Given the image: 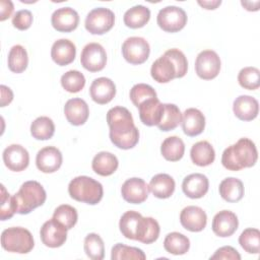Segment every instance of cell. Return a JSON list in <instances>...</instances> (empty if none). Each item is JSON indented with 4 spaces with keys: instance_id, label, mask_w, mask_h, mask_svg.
<instances>
[{
    "instance_id": "obj_19",
    "label": "cell",
    "mask_w": 260,
    "mask_h": 260,
    "mask_svg": "<svg viewBox=\"0 0 260 260\" xmlns=\"http://www.w3.org/2000/svg\"><path fill=\"white\" fill-rule=\"evenodd\" d=\"M64 114L70 124L80 126L86 122L89 115V109L85 101L79 98H74L66 102L64 106Z\"/></svg>"
},
{
    "instance_id": "obj_42",
    "label": "cell",
    "mask_w": 260,
    "mask_h": 260,
    "mask_svg": "<svg viewBox=\"0 0 260 260\" xmlns=\"http://www.w3.org/2000/svg\"><path fill=\"white\" fill-rule=\"evenodd\" d=\"M53 218L62 223L67 230H70L76 224L78 214L73 206L68 204H62L55 209L53 213Z\"/></svg>"
},
{
    "instance_id": "obj_31",
    "label": "cell",
    "mask_w": 260,
    "mask_h": 260,
    "mask_svg": "<svg viewBox=\"0 0 260 260\" xmlns=\"http://www.w3.org/2000/svg\"><path fill=\"white\" fill-rule=\"evenodd\" d=\"M162 156L169 161L180 160L185 152V144L178 136H170L166 138L160 146Z\"/></svg>"
},
{
    "instance_id": "obj_39",
    "label": "cell",
    "mask_w": 260,
    "mask_h": 260,
    "mask_svg": "<svg viewBox=\"0 0 260 260\" xmlns=\"http://www.w3.org/2000/svg\"><path fill=\"white\" fill-rule=\"evenodd\" d=\"M84 252L92 260L104 259L105 245L103 239L98 234H88L84 239Z\"/></svg>"
},
{
    "instance_id": "obj_50",
    "label": "cell",
    "mask_w": 260,
    "mask_h": 260,
    "mask_svg": "<svg viewBox=\"0 0 260 260\" xmlns=\"http://www.w3.org/2000/svg\"><path fill=\"white\" fill-rule=\"evenodd\" d=\"M0 89H1V107H5L12 102L13 92L9 87L3 84L0 86Z\"/></svg>"
},
{
    "instance_id": "obj_41",
    "label": "cell",
    "mask_w": 260,
    "mask_h": 260,
    "mask_svg": "<svg viewBox=\"0 0 260 260\" xmlns=\"http://www.w3.org/2000/svg\"><path fill=\"white\" fill-rule=\"evenodd\" d=\"M61 85L68 92H78L85 85V77L78 70H69L61 76Z\"/></svg>"
},
{
    "instance_id": "obj_22",
    "label": "cell",
    "mask_w": 260,
    "mask_h": 260,
    "mask_svg": "<svg viewBox=\"0 0 260 260\" xmlns=\"http://www.w3.org/2000/svg\"><path fill=\"white\" fill-rule=\"evenodd\" d=\"M183 132L190 137L201 134L205 128V117L201 111L195 108L187 109L182 115Z\"/></svg>"
},
{
    "instance_id": "obj_24",
    "label": "cell",
    "mask_w": 260,
    "mask_h": 260,
    "mask_svg": "<svg viewBox=\"0 0 260 260\" xmlns=\"http://www.w3.org/2000/svg\"><path fill=\"white\" fill-rule=\"evenodd\" d=\"M75 55L76 47L67 39L57 40L51 49L52 60L59 66H65L72 63L75 59Z\"/></svg>"
},
{
    "instance_id": "obj_14",
    "label": "cell",
    "mask_w": 260,
    "mask_h": 260,
    "mask_svg": "<svg viewBox=\"0 0 260 260\" xmlns=\"http://www.w3.org/2000/svg\"><path fill=\"white\" fill-rule=\"evenodd\" d=\"M62 153L55 146H46L38 151L36 156L37 168L46 174L58 171L62 165Z\"/></svg>"
},
{
    "instance_id": "obj_34",
    "label": "cell",
    "mask_w": 260,
    "mask_h": 260,
    "mask_svg": "<svg viewBox=\"0 0 260 260\" xmlns=\"http://www.w3.org/2000/svg\"><path fill=\"white\" fill-rule=\"evenodd\" d=\"M182 121V113L174 104H164V114L160 122L157 124L159 130L168 132L177 128Z\"/></svg>"
},
{
    "instance_id": "obj_4",
    "label": "cell",
    "mask_w": 260,
    "mask_h": 260,
    "mask_svg": "<svg viewBox=\"0 0 260 260\" xmlns=\"http://www.w3.org/2000/svg\"><path fill=\"white\" fill-rule=\"evenodd\" d=\"M68 192L72 199L90 205L98 204L104 195L102 184L87 176H78L71 180Z\"/></svg>"
},
{
    "instance_id": "obj_26",
    "label": "cell",
    "mask_w": 260,
    "mask_h": 260,
    "mask_svg": "<svg viewBox=\"0 0 260 260\" xmlns=\"http://www.w3.org/2000/svg\"><path fill=\"white\" fill-rule=\"evenodd\" d=\"M119 166L118 158L115 154L108 151H101L94 155L91 168L95 174L107 177L113 175Z\"/></svg>"
},
{
    "instance_id": "obj_15",
    "label": "cell",
    "mask_w": 260,
    "mask_h": 260,
    "mask_svg": "<svg viewBox=\"0 0 260 260\" xmlns=\"http://www.w3.org/2000/svg\"><path fill=\"white\" fill-rule=\"evenodd\" d=\"M51 23L56 30L69 32L78 26L79 15L71 7H61L53 12L51 16Z\"/></svg>"
},
{
    "instance_id": "obj_12",
    "label": "cell",
    "mask_w": 260,
    "mask_h": 260,
    "mask_svg": "<svg viewBox=\"0 0 260 260\" xmlns=\"http://www.w3.org/2000/svg\"><path fill=\"white\" fill-rule=\"evenodd\" d=\"M121 194L125 201L132 204H140L147 199L149 187L144 180L131 178L126 180L122 185Z\"/></svg>"
},
{
    "instance_id": "obj_2",
    "label": "cell",
    "mask_w": 260,
    "mask_h": 260,
    "mask_svg": "<svg viewBox=\"0 0 260 260\" xmlns=\"http://www.w3.org/2000/svg\"><path fill=\"white\" fill-rule=\"evenodd\" d=\"M258 158L255 143L249 138H241L222 152L221 164L230 171H240L253 167Z\"/></svg>"
},
{
    "instance_id": "obj_28",
    "label": "cell",
    "mask_w": 260,
    "mask_h": 260,
    "mask_svg": "<svg viewBox=\"0 0 260 260\" xmlns=\"http://www.w3.org/2000/svg\"><path fill=\"white\" fill-rule=\"evenodd\" d=\"M159 224L153 217H141L136 231V241L143 244L155 242L159 236Z\"/></svg>"
},
{
    "instance_id": "obj_16",
    "label": "cell",
    "mask_w": 260,
    "mask_h": 260,
    "mask_svg": "<svg viewBox=\"0 0 260 260\" xmlns=\"http://www.w3.org/2000/svg\"><path fill=\"white\" fill-rule=\"evenodd\" d=\"M180 222L183 228L190 232H201L206 226L207 215L202 208L190 205L181 211Z\"/></svg>"
},
{
    "instance_id": "obj_11",
    "label": "cell",
    "mask_w": 260,
    "mask_h": 260,
    "mask_svg": "<svg viewBox=\"0 0 260 260\" xmlns=\"http://www.w3.org/2000/svg\"><path fill=\"white\" fill-rule=\"evenodd\" d=\"M40 236L43 244L50 248L61 247L67 239V229L52 218L44 222L41 228Z\"/></svg>"
},
{
    "instance_id": "obj_8",
    "label": "cell",
    "mask_w": 260,
    "mask_h": 260,
    "mask_svg": "<svg viewBox=\"0 0 260 260\" xmlns=\"http://www.w3.org/2000/svg\"><path fill=\"white\" fill-rule=\"evenodd\" d=\"M150 53V47L147 41L140 37H131L124 41L122 45V54L125 60L133 65L144 63Z\"/></svg>"
},
{
    "instance_id": "obj_27",
    "label": "cell",
    "mask_w": 260,
    "mask_h": 260,
    "mask_svg": "<svg viewBox=\"0 0 260 260\" xmlns=\"http://www.w3.org/2000/svg\"><path fill=\"white\" fill-rule=\"evenodd\" d=\"M148 187L149 191H151L155 197L159 199H166L173 195L176 184L170 175L157 174L151 178Z\"/></svg>"
},
{
    "instance_id": "obj_35",
    "label": "cell",
    "mask_w": 260,
    "mask_h": 260,
    "mask_svg": "<svg viewBox=\"0 0 260 260\" xmlns=\"http://www.w3.org/2000/svg\"><path fill=\"white\" fill-rule=\"evenodd\" d=\"M8 68L14 73L23 72L28 64L26 50L21 45L13 46L8 53Z\"/></svg>"
},
{
    "instance_id": "obj_17",
    "label": "cell",
    "mask_w": 260,
    "mask_h": 260,
    "mask_svg": "<svg viewBox=\"0 0 260 260\" xmlns=\"http://www.w3.org/2000/svg\"><path fill=\"white\" fill-rule=\"evenodd\" d=\"M239 220L237 215L230 210H221L217 212L212 219L213 233L221 238L231 237L237 231Z\"/></svg>"
},
{
    "instance_id": "obj_9",
    "label": "cell",
    "mask_w": 260,
    "mask_h": 260,
    "mask_svg": "<svg viewBox=\"0 0 260 260\" xmlns=\"http://www.w3.org/2000/svg\"><path fill=\"white\" fill-rule=\"evenodd\" d=\"M220 70V59L216 52L204 50L200 52L195 61L196 74L204 80L215 78Z\"/></svg>"
},
{
    "instance_id": "obj_5",
    "label": "cell",
    "mask_w": 260,
    "mask_h": 260,
    "mask_svg": "<svg viewBox=\"0 0 260 260\" xmlns=\"http://www.w3.org/2000/svg\"><path fill=\"white\" fill-rule=\"evenodd\" d=\"M1 246L11 253L26 254L32 250L35 242L28 230L21 226H13L2 232Z\"/></svg>"
},
{
    "instance_id": "obj_45",
    "label": "cell",
    "mask_w": 260,
    "mask_h": 260,
    "mask_svg": "<svg viewBox=\"0 0 260 260\" xmlns=\"http://www.w3.org/2000/svg\"><path fill=\"white\" fill-rule=\"evenodd\" d=\"M164 55L168 56L175 64V67L177 70L176 78L184 77L188 70V62H187V58L184 55V53L182 51H180L179 49L174 48V49H170V50L166 51Z\"/></svg>"
},
{
    "instance_id": "obj_37",
    "label": "cell",
    "mask_w": 260,
    "mask_h": 260,
    "mask_svg": "<svg viewBox=\"0 0 260 260\" xmlns=\"http://www.w3.org/2000/svg\"><path fill=\"white\" fill-rule=\"evenodd\" d=\"M142 215L134 210L126 211L120 218L119 228L122 235L130 240H136V231Z\"/></svg>"
},
{
    "instance_id": "obj_3",
    "label": "cell",
    "mask_w": 260,
    "mask_h": 260,
    "mask_svg": "<svg viewBox=\"0 0 260 260\" xmlns=\"http://www.w3.org/2000/svg\"><path fill=\"white\" fill-rule=\"evenodd\" d=\"M16 213L28 214L37 207L43 205L46 201L47 194L44 187L37 181L24 182L17 193L13 196Z\"/></svg>"
},
{
    "instance_id": "obj_47",
    "label": "cell",
    "mask_w": 260,
    "mask_h": 260,
    "mask_svg": "<svg viewBox=\"0 0 260 260\" xmlns=\"http://www.w3.org/2000/svg\"><path fill=\"white\" fill-rule=\"evenodd\" d=\"M32 23V14L27 9L17 11L12 17V24L19 30H25L30 27Z\"/></svg>"
},
{
    "instance_id": "obj_51",
    "label": "cell",
    "mask_w": 260,
    "mask_h": 260,
    "mask_svg": "<svg viewBox=\"0 0 260 260\" xmlns=\"http://www.w3.org/2000/svg\"><path fill=\"white\" fill-rule=\"evenodd\" d=\"M198 4L200 6H202L205 9L208 10H213L215 8H217V6H219L221 4L220 0H212V1H198Z\"/></svg>"
},
{
    "instance_id": "obj_33",
    "label": "cell",
    "mask_w": 260,
    "mask_h": 260,
    "mask_svg": "<svg viewBox=\"0 0 260 260\" xmlns=\"http://www.w3.org/2000/svg\"><path fill=\"white\" fill-rule=\"evenodd\" d=\"M164 248L170 254L183 255L188 252L190 248V241L185 235L178 232H173L166 236Z\"/></svg>"
},
{
    "instance_id": "obj_40",
    "label": "cell",
    "mask_w": 260,
    "mask_h": 260,
    "mask_svg": "<svg viewBox=\"0 0 260 260\" xmlns=\"http://www.w3.org/2000/svg\"><path fill=\"white\" fill-rule=\"evenodd\" d=\"M111 259L112 260H123V259L145 260L146 255L141 249L118 243L112 248Z\"/></svg>"
},
{
    "instance_id": "obj_46",
    "label": "cell",
    "mask_w": 260,
    "mask_h": 260,
    "mask_svg": "<svg viewBox=\"0 0 260 260\" xmlns=\"http://www.w3.org/2000/svg\"><path fill=\"white\" fill-rule=\"evenodd\" d=\"M16 212L13 197L6 191L4 185H1V208H0V218L1 220H6L11 218Z\"/></svg>"
},
{
    "instance_id": "obj_21",
    "label": "cell",
    "mask_w": 260,
    "mask_h": 260,
    "mask_svg": "<svg viewBox=\"0 0 260 260\" xmlns=\"http://www.w3.org/2000/svg\"><path fill=\"white\" fill-rule=\"evenodd\" d=\"M139 118L146 126H157L164 114V104L157 98L146 100L138 107Z\"/></svg>"
},
{
    "instance_id": "obj_43",
    "label": "cell",
    "mask_w": 260,
    "mask_h": 260,
    "mask_svg": "<svg viewBox=\"0 0 260 260\" xmlns=\"http://www.w3.org/2000/svg\"><path fill=\"white\" fill-rule=\"evenodd\" d=\"M239 84L249 90L257 89L260 86V71L256 67H245L238 74Z\"/></svg>"
},
{
    "instance_id": "obj_29",
    "label": "cell",
    "mask_w": 260,
    "mask_h": 260,
    "mask_svg": "<svg viewBox=\"0 0 260 260\" xmlns=\"http://www.w3.org/2000/svg\"><path fill=\"white\" fill-rule=\"evenodd\" d=\"M190 156L196 166L206 167L214 161L215 151L208 141L202 140L193 144L190 150Z\"/></svg>"
},
{
    "instance_id": "obj_20",
    "label": "cell",
    "mask_w": 260,
    "mask_h": 260,
    "mask_svg": "<svg viewBox=\"0 0 260 260\" xmlns=\"http://www.w3.org/2000/svg\"><path fill=\"white\" fill-rule=\"evenodd\" d=\"M209 188V181L203 174L195 173L187 176L182 183V190L185 195L192 199L203 197Z\"/></svg>"
},
{
    "instance_id": "obj_7",
    "label": "cell",
    "mask_w": 260,
    "mask_h": 260,
    "mask_svg": "<svg viewBox=\"0 0 260 260\" xmlns=\"http://www.w3.org/2000/svg\"><path fill=\"white\" fill-rule=\"evenodd\" d=\"M156 22L158 26L168 32H177L187 23V14L181 7L167 6L159 10Z\"/></svg>"
},
{
    "instance_id": "obj_30",
    "label": "cell",
    "mask_w": 260,
    "mask_h": 260,
    "mask_svg": "<svg viewBox=\"0 0 260 260\" xmlns=\"http://www.w3.org/2000/svg\"><path fill=\"white\" fill-rule=\"evenodd\" d=\"M219 194L222 199L234 203L240 201L244 196V185L241 180L230 177L222 180L219 184Z\"/></svg>"
},
{
    "instance_id": "obj_49",
    "label": "cell",
    "mask_w": 260,
    "mask_h": 260,
    "mask_svg": "<svg viewBox=\"0 0 260 260\" xmlns=\"http://www.w3.org/2000/svg\"><path fill=\"white\" fill-rule=\"evenodd\" d=\"M14 6L10 0H1L0 1V20L4 21L9 18L13 12Z\"/></svg>"
},
{
    "instance_id": "obj_23",
    "label": "cell",
    "mask_w": 260,
    "mask_h": 260,
    "mask_svg": "<svg viewBox=\"0 0 260 260\" xmlns=\"http://www.w3.org/2000/svg\"><path fill=\"white\" fill-rule=\"evenodd\" d=\"M233 111L237 118L242 121H252L259 113L258 101L251 95H240L233 104Z\"/></svg>"
},
{
    "instance_id": "obj_6",
    "label": "cell",
    "mask_w": 260,
    "mask_h": 260,
    "mask_svg": "<svg viewBox=\"0 0 260 260\" xmlns=\"http://www.w3.org/2000/svg\"><path fill=\"white\" fill-rule=\"evenodd\" d=\"M115 23L114 12L105 7H98L89 11L85 18V28L91 35H104L108 32Z\"/></svg>"
},
{
    "instance_id": "obj_13",
    "label": "cell",
    "mask_w": 260,
    "mask_h": 260,
    "mask_svg": "<svg viewBox=\"0 0 260 260\" xmlns=\"http://www.w3.org/2000/svg\"><path fill=\"white\" fill-rule=\"evenodd\" d=\"M3 161L5 166L13 172H21L28 167L29 154L27 150L19 144H11L3 151Z\"/></svg>"
},
{
    "instance_id": "obj_32",
    "label": "cell",
    "mask_w": 260,
    "mask_h": 260,
    "mask_svg": "<svg viewBox=\"0 0 260 260\" xmlns=\"http://www.w3.org/2000/svg\"><path fill=\"white\" fill-rule=\"evenodd\" d=\"M150 18V10L143 5H135L124 14V23L130 28L144 26Z\"/></svg>"
},
{
    "instance_id": "obj_44",
    "label": "cell",
    "mask_w": 260,
    "mask_h": 260,
    "mask_svg": "<svg viewBox=\"0 0 260 260\" xmlns=\"http://www.w3.org/2000/svg\"><path fill=\"white\" fill-rule=\"evenodd\" d=\"M129 96H130L131 102L137 108L139 107L140 104H142L146 100H149V99H152V98H157L154 88L152 86L148 85V84H145V83L135 84L130 89Z\"/></svg>"
},
{
    "instance_id": "obj_10",
    "label": "cell",
    "mask_w": 260,
    "mask_h": 260,
    "mask_svg": "<svg viewBox=\"0 0 260 260\" xmlns=\"http://www.w3.org/2000/svg\"><path fill=\"white\" fill-rule=\"evenodd\" d=\"M80 62L84 69L89 72H98L105 68L107 54L99 43H89L84 46L80 55Z\"/></svg>"
},
{
    "instance_id": "obj_36",
    "label": "cell",
    "mask_w": 260,
    "mask_h": 260,
    "mask_svg": "<svg viewBox=\"0 0 260 260\" xmlns=\"http://www.w3.org/2000/svg\"><path fill=\"white\" fill-rule=\"evenodd\" d=\"M31 136L38 140H48L55 133V125L52 119L46 116L37 118L30 125Z\"/></svg>"
},
{
    "instance_id": "obj_48",
    "label": "cell",
    "mask_w": 260,
    "mask_h": 260,
    "mask_svg": "<svg viewBox=\"0 0 260 260\" xmlns=\"http://www.w3.org/2000/svg\"><path fill=\"white\" fill-rule=\"evenodd\" d=\"M210 259H232V260H240L241 255L239 252L231 247V246H223L215 251V253L210 257Z\"/></svg>"
},
{
    "instance_id": "obj_38",
    "label": "cell",
    "mask_w": 260,
    "mask_h": 260,
    "mask_svg": "<svg viewBox=\"0 0 260 260\" xmlns=\"http://www.w3.org/2000/svg\"><path fill=\"white\" fill-rule=\"evenodd\" d=\"M239 244L249 254L260 252V232L257 229L249 228L242 232L239 237Z\"/></svg>"
},
{
    "instance_id": "obj_18",
    "label": "cell",
    "mask_w": 260,
    "mask_h": 260,
    "mask_svg": "<svg viewBox=\"0 0 260 260\" xmlns=\"http://www.w3.org/2000/svg\"><path fill=\"white\" fill-rule=\"evenodd\" d=\"M89 94L94 103L100 105L108 104L116 94V85L110 78L99 77L92 81L89 87Z\"/></svg>"
},
{
    "instance_id": "obj_1",
    "label": "cell",
    "mask_w": 260,
    "mask_h": 260,
    "mask_svg": "<svg viewBox=\"0 0 260 260\" xmlns=\"http://www.w3.org/2000/svg\"><path fill=\"white\" fill-rule=\"evenodd\" d=\"M107 123L110 128V139L118 148L130 149L138 143L139 131L128 109L124 107L110 109L107 113Z\"/></svg>"
},
{
    "instance_id": "obj_25",
    "label": "cell",
    "mask_w": 260,
    "mask_h": 260,
    "mask_svg": "<svg viewBox=\"0 0 260 260\" xmlns=\"http://www.w3.org/2000/svg\"><path fill=\"white\" fill-rule=\"evenodd\" d=\"M150 74L155 81L167 83L176 78L177 70L173 61L168 56L162 55L152 63Z\"/></svg>"
}]
</instances>
